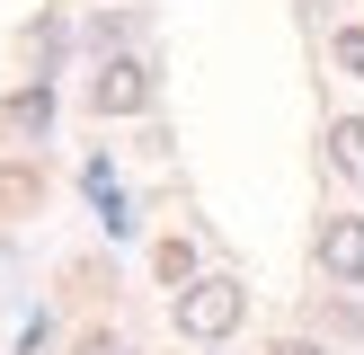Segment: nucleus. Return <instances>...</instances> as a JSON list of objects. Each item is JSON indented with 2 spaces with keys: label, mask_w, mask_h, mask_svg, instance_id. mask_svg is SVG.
Listing matches in <instances>:
<instances>
[{
  "label": "nucleus",
  "mask_w": 364,
  "mask_h": 355,
  "mask_svg": "<svg viewBox=\"0 0 364 355\" xmlns=\"http://www.w3.org/2000/svg\"><path fill=\"white\" fill-rule=\"evenodd\" d=\"M36 195H45V178H36V160H0V222H18V213H36Z\"/></svg>",
  "instance_id": "39448f33"
},
{
  "label": "nucleus",
  "mask_w": 364,
  "mask_h": 355,
  "mask_svg": "<svg viewBox=\"0 0 364 355\" xmlns=\"http://www.w3.org/2000/svg\"><path fill=\"white\" fill-rule=\"evenodd\" d=\"M169 320H178V337H187V346H223V337L249 320V284H231V275H196L187 293L169 302Z\"/></svg>",
  "instance_id": "f257e3e1"
},
{
  "label": "nucleus",
  "mask_w": 364,
  "mask_h": 355,
  "mask_svg": "<svg viewBox=\"0 0 364 355\" xmlns=\"http://www.w3.org/2000/svg\"><path fill=\"white\" fill-rule=\"evenodd\" d=\"M71 355H124V337H116V329H80V337H71Z\"/></svg>",
  "instance_id": "1a4fd4ad"
},
{
  "label": "nucleus",
  "mask_w": 364,
  "mask_h": 355,
  "mask_svg": "<svg viewBox=\"0 0 364 355\" xmlns=\"http://www.w3.org/2000/svg\"><path fill=\"white\" fill-rule=\"evenodd\" d=\"M311 258H320V275H329V284H364V213H320Z\"/></svg>",
  "instance_id": "7ed1b4c3"
},
{
  "label": "nucleus",
  "mask_w": 364,
  "mask_h": 355,
  "mask_svg": "<svg viewBox=\"0 0 364 355\" xmlns=\"http://www.w3.org/2000/svg\"><path fill=\"white\" fill-rule=\"evenodd\" d=\"M267 355H320V346H311V337H284V346H267Z\"/></svg>",
  "instance_id": "9d476101"
},
{
  "label": "nucleus",
  "mask_w": 364,
  "mask_h": 355,
  "mask_svg": "<svg viewBox=\"0 0 364 355\" xmlns=\"http://www.w3.org/2000/svg\"><path fill=\"white\" fill-rule=\"evenodd\" d=\"M329 53H338V71H364V27H338Z\"/></svg>",
  "instance_id": "6e6552de"
},
{
  "label": "nucleus",
  "mask_w": 364,
  "mask_h": 355,
  "mask_svg": "<svg viewBox=\"0 0 364 355\" xmlns=\"http://www.w3.org/2000/svg\"><path fill=\"white\" fill-rule=\"evenodd\" d=\"M151 266H160V284H169V293H187V284L205 275V266H196V240H160V248H151Z\"/></svg>",
  "instance_id": "423d86ee"
},
{
  "label": "nucleus",
  "mask_w": 364,
  "mask_h": 355,
  "mask_svg": "<svg viewBox=\"0 0 364 355\" xmlns=\"http://www.w3.org/2000/svg\"><path fill=\"white\" fill-rule=\"evenodd\" d=\"M89 106H98V116H142V106H151V62H142V53H98Z\"/></svg>",
  "instance_id": "f03ea898"
},
{
  "label": "nucleus",
  "mask_w": 364,
  "mask_h": 355,
  "mask_svg": "<svg viewBox=\"0 0 364 355\" xmlns=\"http://www.w3.org/2000/svg\"><path fill=\"white\" fill-rule=\"evenodd\" d=\"M45 124H53V89H45V80H36V89H18V98H0V133H18V142H27V133H45Z\"/></svg>",
  "instance_id": "20e7f679"
},
{
  "label": "nucleus",
  "mask_w": 364,
  "mask_h": 355,
  "mask_svg": "<svg viewBox=\"0 0 364 355\" xmlns=\"http://www.w3.org/2000/svg\"><path fill=\"white\" fill-rule=\"evenodd\" d=\"M329 160H338L347 178H364V116H338V124H329Z\"/></svg>",
  "instance_id": "0eeeda50"
}]
</instances>
